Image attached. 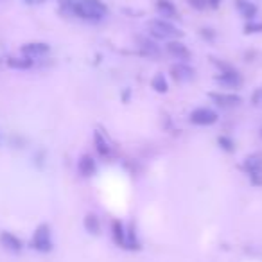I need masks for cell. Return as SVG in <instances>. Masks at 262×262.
Returning a JSON list of instances; mask_svg holds the SVG:
<instances>
[{"instance_id":"obj_1","label":"cell","mask_w":262,"mask_h":262,"mask_svg":"<svg viewBox=\"0 0 262 262\" xmlns=\"http://www.w3.org/2000/svg\"><path fill=\"white\" fill-rule=\"evenodd\" d=\"M60 8L65 13L86 22H99L108 13V8L101 0H60Z\"/></svg>"},{"instance_id":"obj_2","label":"cell","mask_w":262,"mask_h":262,"mask_svg":"<svg viewBox=\"0 0 262 262\" xmlns=\"http://www.w3.org/2000/svg\"><path fill=\"white\" fill-rule=\"evenodd\" d=\"M149 27V35L155 36L158 40H176L181 36V33L172 26L171 22H167L165 18H155V20H149L147 24Z\"/></svg>"},{"instance_id":"obj_3","label":"cell","mask_w":262,"mask_h":262,"mask_svg":"<svg viewBox=\"0 0 262 262\" xmlns=\"http://www.w3.org/2000/svg\"><path fill=\"white\" fill-rule=\"evenodd\" d=\"M31 248L40 251V253H49L52 251L54 244H52V237H51V226L47 223H42L33 233V239H31Z\"/></svg>"},{"instance_id":"obj_4","label":"cell","mask_w":262,"mask_h":262,"mask_svg":"<svg viewBox=\"0 0 262 262\" xmlns=\"http://www.w3.org/2000/svg\"><path fill=\"white\" fill-rule=\"evenodd\" d=\"M242 167H244L249 181H251L255 187H260L262 185V155L255 153V155L246 156Z\"/></svg>"},{"instance_id":"obj_5","label":"cell","mask_w":262,"mask_h":262,"mask_svg":"<svg viewBox=\"0 0 262 262\" xmlns=\"http://www.w3.org/2000/svg\"><path fill=\"white\" fill-rule=\"evenodd\" d=\"M190 122L196 126H212L217 122V113L214 112V110H210V108H196L192 113L189 115Z\"/></svg>"},{"instance_id":"obj_6","label":"cell","mask_w":262,"mask_h":262,"mask_svg":"<svg viewBox=\"0 0 262 262\" xmlns=\"http://www.w3.org/2000/svg\"><path fill=\"white\" fill-rule=\"evenodd\" d=\"M22 56H27L31 60H35V58H42L45 54L51 52V47H49V43H43V42H31V43H26V45H22L20 49Z\"/></svg>"},{"instance_id":"obj_7","label":"cell","mask_w":262,"mask_h":262,"mask_svg":"<svg viewBox=\"0 0 262 262\" xmlns=\"http://www.w3.org/2000/svg\"><path fill=\"white\" fill-rule=\"evenodd\" d=\"M214 79H215V83H219L221 86H226V88H237V86H241V83H242L241 74L232 69L221 70Z\"/></svg>"},{"instance_id":"obj_8","label":"cell","mask_w":262,"mask_h":262,"mask_svg":"<svg viewBox=\"0 0 262 262\" xmlns=\"http://www.w3.org/2000/svg\"><path fill=\"white\" fill-rule=\"evenodd\" d=\"M165 51H167L172 58H176V60L183 61V63H187V61L190 60V51L187 49L185 43L178 42V40H169L167 45H165Z\"/></svg>"},{"instance_id":"obj_9","label":"cell","mask_w":262,"mask_h":262,"mask_svg":"<svg viewBox=\"0 0 262 262\" xmlns=\"http://www.w3.org/2000/svg\"><path fill=\"white\" fill-rule=\"evenodd\" d=\"M0 244L11 253H20L24 249V242L20 241V237H17L13 232H8V230L0 232Z\"/></svg>"},{"instance_id":"obj_10","label":"cell","mask_w":262,"mask_h":262,"mask_svg":"<svg viewBox=\"0 0 262 262\" xmlns=\"http://www.w3.org/2000/svg\"><path fill=\"white\" fill-rule=\"evenodd\" d=\"M208 97H210L214 103H217L219 106H224V108L239 106V104L242 103L241 95H235V94H215V92H212V94H208Z\"/></svg>"},{"instance_id":"obj_11","label":"cell","mask_w":262,"mask_h":262,"mask_svg":"<svg viewBox=\"0 0 262 262\" xmlns=\"http://www.w3.org/2000/svg\"><path fill=\"white\" fill-rule=\"evenodd\" d=\"M156 11L160 13V17H163L165 20L171 18V20H176L180 15H178L176 6L172 4L171 0H156Z\"/></svg>"},{"instance_id":"obj_12","label":"cell","mask_w":262,"mask_h":262,"mask_svg":"<svg viewBox=\"0 0 262 262\" xmlns=\"http://www.w3.org/2000/svg\"><path fill=\"white\" fill-rule=\"evenodd\" d=\"M233 4H235V9L241 13V17H244L246 20H253L257 17V6L253 2H249V0H233Z\"/></svg>"},{"instance_id":"obj_13","label":"cell","mask_w":262,"mask_h":262,"mask_svg":"<svg viewBox=\"0 0 262 262\" xmlns=\"http://www.w3.org/2000/svg\"><path fill=\"white\" fill-rule=\"evenodd\" d=\"M6 65L13 70H29V69H33L35 60H31V58H27V56H11L6 60Z\"/></svg>"},{"instance_id":"obj_14","label":"cell","mask_w":262,"mask_h":262,"mask_svg":"<svg viewBox=\"0 0 262 262\" xmlns=\"http://www.w3.org/2000/svg\"><path fill=\"white\" fill-rule=\"evenodd\" d=\"M95 160L90 155H83L78 162V171L81 176H92L95 172Z\"/></svg>"},{"instance_id":"obj_15","label":"cell","mask_w":262,"mask_h":262,"mask_svg":"<svg viewBox=\"0 0 262 262\" xmlns=\"http://www.w3.org/2000/svg\"><path fill=\"white\" fill-rule=\"evenodd\" d=\"M94 144H95V151H97V155L99 156L108 158V156L112 155V147H110V144L106 142V138H104L99 131H95L94 133Z\"/></svg>"},{"instance_id":"obj_16","label":"cell","mask_w":262,"mask_h":262,"mask_svg":"<svg viewBox=\"0 0 262 262\" xmlns=\"http://www.w3.org/2000/svg\"><path fill=\"white\" fill-rule=\"evenodd\" d=\"M171 74L176 81H187V79H190L194 76V70H190L189 67H185V65H172Z\"/></svg>"},{"instance_id":"obj_17","label":"cell","mask_w":262,"mask_h":262,"mask_svg":"<svg viewBox=\"0 0 262 262\" xmlns=\"http://www.w3.org/2000/svg\"><path fill=\"white\" fill-rule=\"evenodd\" d=\"M112 232H113V241H115V244L126 248V228H124V224H122L121 221H113Z\"/></svg>"},{"instance_id":"obj_18","label":"cell","mask_w":262,"mask_h":262,"mask_svg":"<svg viewBox=\"0 0 262 262\" xmlns=\"http://www.w3.org/2000/svg\"><path fill=\"white\" fill-rule=\"evenodd\" d=\"M83 224H85L86 232L94 233V235H97V233L101 232L99 217H97L95 214H86V215H85V221H83Z\"/></svg>"},{"instance_id":"obj_19","label":"cell","mask_w":262,"mask_h":262,"mask_svg":"<svg viewBox=\"0 0 262 262\" xmlns=\"http://www.w3.org/2000/svg\"><path fill=\"white\" fill-rule=\"evenodd\" d=\"M151 86H153V88H155V92H158V94H167V92H169L167 79H165V76H163L162 72H158L155 78H153Z\"/></svg>"},{"instance_id":"obj_20","label":"cell","mask_w":262,"mask_h":262,"mask_svg":"<svg viewBox=\"0 0 262 262\" xmlns=\"http://www.w3.org/2000/svg\"><path fill=\"white\" fill-rule=\"evenodd\" d=\"M126 248L129 249H138L140 244L137 241V233H135V224L129 226V230H126Z\"/></svg>"},{"instance_id":"obj_21","label":"cell","mask_w":262,"mask_h":262,"mask_svg":"<svg viewBox=\"0 0 262 262\" xmlns=\"http://www.w3.org/2000/svg\"><path fill=\"white\" fill-rule=\"evenodd\" d=\"M217 144H219L221 149H224L226 153H233L235 151V144H233V140L230 137H219L217 138Z\"/></svg>"},{"instance_id":"obj_22","label":"cell","mask_w":262,"mask_h":262,"mask_svg":"<svg viewBox=\"0 0 262 262\" xmlns=\"http://www.w3.org/2000/svg\"><path fill=\"white\" fill-rule=\"evenodd\" d=\"M244 33L246 35H258V33H262V22L249 20L244 26Z\"/></svg>"},{"instance_id":"obj_23","label":"cell","mask_w":262,"mask_h":262,"mask_svg":"<svg viewBox=\"0 0 262 262\" xmlns=\"http://www.w3.org/2000/svg\"><path fill=\"white\" fill-rule=\"evenodd\" d=\"M142 47L146 49V54L149 56H158L160 54V49L155 42H147V40H142Z\"/></svg>"},{"instance_id":"obj_24","label":"cell","mask_w":262,"mask_h":262,"mask_svg":"<svg viewBox=\"0 0 262 262\" xmlns=\"http://www.w3.org/2000/svg\"><path fill=\"white\" fill-rule=\"evenodd\" d=\"M189 2L190 8L198 9V11H205L206 8H208V4H206V0H187Z\"/></svg>"},{"instance_id":"obj_25","label":"cell","mask_w":262,"mask_h":262,"mask_svg":"<svg viewBox=\"0 0 262 262\" xmlns=\"http://www.w3.org/2000/svg\"><path fill=\"white\" fill-rule=\"evenodd\" d=\"M206 4H208V8H219L221 6V0H206Z\"/></svg>"},{"instance_id":"obj_26","label":"cell","mask_w":262,"mask_h":262,"mask_svg":"<svg viewBox=\"0 0 262 262\" xmlns=\"http://www.w3.org/2000/svg\"><path fill=\"white\" fill-rule=\"evenodd\" d=\"M24 2H26V4H29V6H35V4H40L42 0H24Z\"/></svg>"},{"instance_id":"obj_27","label":"cell","mask_w":262,"mask_h":262,"mask_svg":"<svg viewBox=\"0 0 262 262\" xmlns=\"http://www.w3.org/2000/svg\"><path fill=\"white\" fill-rule=\"evenodd\" d=\"M260 135H262V133H260Z\"/></svg>"}]
</instances>
